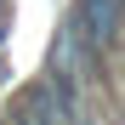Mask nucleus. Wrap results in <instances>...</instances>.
Listing matches in <instances>:
<instances>
[{
    "label": "nucleus",
    "instance_id": "1",
    "mask_svg": "<svg viewBox=\"0 0 125 125\" xmlns=\"http://www.w3.org/2000/svg\"><path fill=\"white\" fill-rule=\"evenodd\" d=\"M119 23H125V0H74V11H68V29L85 40L91 51L108 46L119 34Z\"/></svg>",
    "mask_w": 125,
    "mask_h": 125
}]
</instances>
